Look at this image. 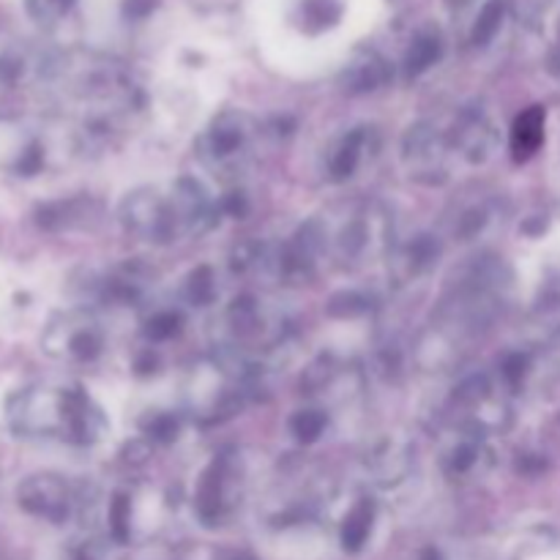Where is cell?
Listing matches in <instances>:
<instances>
[{
  "label": "cell",
  "instance_id": "obj_1",
  "mask_svg": "<svg viewBox=\"0 0 560 560\" xmlns=\"http://www.w3.org/2000/svg\"><path fill=\"white\" fill-rule=\"evenodd\" d=\"M545 142V107H528L512 129V156L517 162L534 156Z\"/></svg>",
  "mask_w": 560,
  "mask_h": 560
},
{
  "label": "cell",
  "instance_id": "obj_2",
  "mask_svg": "<svg viewBox=\"0 0 560 560\" xmlns=\"http://www.w3.org/2000/svg\"><path fill=\"white\" fill-rule=\"evenodd\" d=\"M372 517H375V509H372L370 501L359 503L353 512L345 517L342 525V547L348 552H359L361 547L366 545L370 539V530H372Z\"/></svg>",
  "mask_w": 560,
  "mask_h": 560
},
{
  "label": "cell",
  "instance_id": "obj_3",
  "mask_svg": "<svg viewBox=\"0 0 560 560\" xmlns=\"http://www.w3.org/2000/svg\"><path fill=\"white\" fill-rule=\"evenodd\" d=\"M361 131H353V135L345 140V145L339 148V153L334 156V178H348L350 173L355 170V164H359V153H361Z\"/></svg>",
  "mask_w": 560,
  "mask_h": 560
},
{
  "label": "cell",
  "instance_id": "obj_4",
  "mask_svg": "<svg viewBox=\"0 0 560 560\" xmlns=\"http://www.w3.org/2000/svg\"><path fill=\"white\" fill-rule=\"evenodd\" d=\"M290 427H293L299 441L315 443L323 435V430H326V416L317 413V410H301V413L293 416Z\"/></svg>",
  "mask_w": 560,
  "mask_h": 560
},
{
  "label": "cell",
  "instance_id": "obj_5",
  "mask_svg": "<svg viewBox=\"0 0 560 560\" xmlns=\"http://www.w3.org/2000/svg\"><path fill=\"white\" fill-rule=\"evenodd\" d=\"M213 295V277H211V268H197L195 273L189 277V282H186V299L191 301V304L202 306L208 304Z\"/></svg>",
  "mask_w": 560,
  "mask_h": 560
},
{
  "label": "cell",
  "instance_id": "obj_6",
  "mask_svg": "<svg viewBox=\"0 0 560 560\" xmlns=\"http://www.w3.org/2000/svg\"><path fill=\"white\" fill-rule=\"evenodd\" d=\"M109 520H113V536L118 545L129 541V501L124 495H118L109 509Z\"/></svg>",
  "mask_w": 560,
  "mask_h": 560
},
{
  "label": "cell",
  "instance_id": "obj_7",
  "mask_svg": "<svg viewBox=\"0 0 560 560\" xmlns=\"http://www.w3.org/2000/svg\"><path fill=\"white\" fill-rule=\"evenodd\" d=\"M435 58H438V42H430V38H424V42H419L413 49H410L408 74H419V71H424L427 66H430Z\"/></svg>",
  "mask_w": 560,
  "mask_h": 560
},
{
  "label": "cell",
  "instance_id": "obj_8",
  "mask_svg": "<svg viewBox=\"0 0 560 560\" xmlns=\"http://www.w3.org/2000/svg\"><path fill=\"white\" fill-rule=\"evenodd\" d=\"M211 140H213V151L219 153V156H224V153H233L235 148L241 145V129L238 126H213L211 131Z\"/></svg>",
  "mask_w": 560,
  "mask_h": 560
},
{
  "label": "cell",
  "instance_id": "obj_9",
  "mask_svg": "<svg viewBox=\"0 0 560 560\" xmlns=\"http://www.w3.org/2000/svg\"><path fill=\"white\" fill-rule=\"evenodd\" d=\"M366 310V299L355 293H339L334 295L331 304H328V315L345 317V315H361Z\"/></svg>",
  "mask_w": 560,
  "mask_h": 560
},
{
  "label": "cell",
  "instance_id": "obj_10",
  "mask_svg": "<svg viewBox=\"0 0 560 560\" xmlns=\"http://www.w3.org/2000/svg\"><path fill=\"white\" fill-rule=\"evenodd\" d=\"M178 315L173 312H164V315H156L151 323H148L145 334L151 339H170L175 331H178Z\"/></svg>",
  "mask_w": 560,
  "mask_h": 560
},
{
  "label": "cell",
  "instance_id": "obj_11",
  "mask_svg": "<svg viewBox=\"0 0 560 560\" xmlns=\"http://www.w3.org/2000/svg\"><path fill=\"white\" fill-rule=\"evenodd\" d=\"M148 432H151L153 438H159V441H173L175 432H178V424H175V419H170V416H156V419L148 424Z\"/></svg>",
  "mask_w": 560,
  "mask_h": 560
},
{
  "label": "cell",
  "instance_id": "obj_12",
  "mask_svg": "<svg viewBox=\"0 0 560 560\" xmlns=\"http://www.w3.org/2000/svg\"><path fill=\"white\" fill-rule=\"evenodd\" d=\"M498 20H501V9H498V5H490V9H487V14L481 16L479 25H476V42H487V38L495 33Z\"/></svg>",
  "mask_w": 560,
  "mask_h": 560
},
{
  "label": "cell",
  "instance_id": "obj_13",
  "mask_svg": "<svg viewBox=\"0 0 560 560\" xmlns=\"http://www.w3.org/2000/svg\"><path fill=\"white\" fill-rule=\"evenodd\" d=\"M525 364H528V361H525V355H509L506 364H503V372H506L509 381H512V383L523 381Z\"/></svg>",
  "mask_w": 560,
  "mask_h": 560
},
{
  "label": "cell",
  "instance_id": "obj_14",
  "mask_svg": "<svg viewBox=\"0 0 560 560\" xmlns=\"http://www.w3.org/2000/svg\"><path fill=\"white\" fill-rule=\"evenodd\" d=\"M80 560H115V558H113V552L96 545V547H88V550H82Z\"/></svg>",
  "mask_w": 560,
  "mask_h": 560
},
{
  "label": "cell",
  "instance_id": "obj_15",
  "mask_svg": "<svg viewBox=\"0 0 560 560\" xmlns=\"http://www.w3.org/2000/svg\"><path fill=\"white\" fill-rule=\"evenodd\" d=\"M224 208H228L230 213H235V217H238V213H244L246 211L244 195H238V191H235V195H230L228 202H224Z\"/></svg>",
  "mask_w": 560,
  "mask_h": 560
},
{
  "label": "cell",
  "instance_id": "obj_16",
  "mask_svg": "<svg viewBox=\"0 0 560 560\" xmlns=\"http://www.w3.org/2000/svg\"><path fill=\"white\" fill-rule=\"evenodd\" d=\"M470 465H474V448H463V452H457V457H454V468L468 470Z\"/></svg>",
  "mask_w": 560,
  "mask_h": 560
},
{
  "label": "cell",
  "instance_id": "obj_17",
  "mask_svg": "<svg viewBox=\"0 0 560 560\" xmlns=\"http://www.w3.org/2000/svg\"><path fill=\"white\" fill-rule=\"evenodd\" d=\"M421 560H441V556H438L435 550H427L424 556H421Z\"/></svg>",
  "mask_w": 560,
  "mask_h": 560
}]
</instances>
